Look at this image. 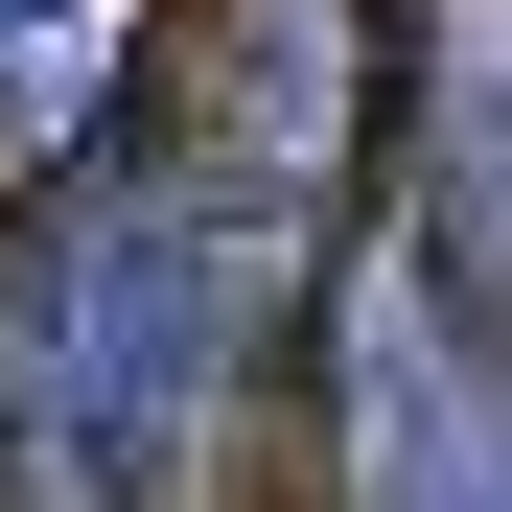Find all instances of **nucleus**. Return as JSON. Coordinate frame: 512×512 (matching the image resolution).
Here are the masks:
<instances>
[{
	"mask_svg": "<svg viewBox=\"0 0 512 512\" xmlns=\"http://www.w3.org/2000/svg\"><path fill=\"white\" fill-rule=\"evenodd\" d=\"M233 326H256V256L210 233V187H94L24 256V466L70 512L187 489V443L233 419Z\"/></svg>",
	"mask_w": 512,
	"mask_h": 512,
	"instance_id": "f257e3e1",
	"label": "nucleus"
},
{
	"mask_svg": "<svg viewBox=\"0 0 512 512\" xmlns=\"http://www.w3.org/2000/svg\"><path fill=\"white\" fill-rule=\"evenodd\" d=\"M140 70V0H0V187H47V163H94Z\"/></svg>",
	"mask_w": 512,
	"mask_h": 512,
	"instance_id": "f03ea898",
	"label": "nucleus"
}]
</instances>
